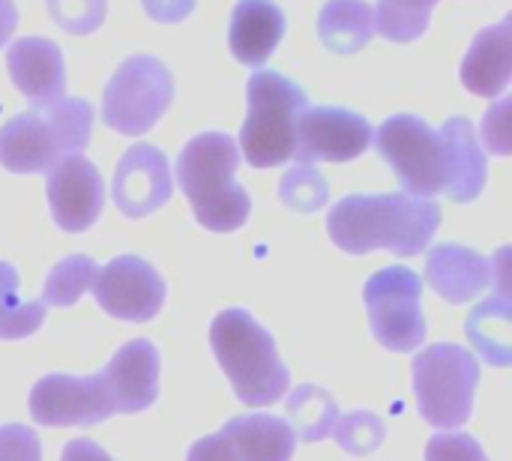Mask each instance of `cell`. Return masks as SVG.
Here are the masks:
<instances>
[{
    "mask_svg": "<svg viewBox=\"0 0 512 461\" xmlns=\"http://www.w3.org/2000/svg\"><path fill=\"white\" fill-rule=\"evenodd\" d=\"M372 144L411 198L429 201L444 192L468 204L486 189L489 165L468 117H450L432 129L417 114H393L372 132Z\"/></svg>",
    "mask_w": 512,
    "mask_h": 461,
    "instance_id": "obj_1",
    "label": "cell"
},
{
    "mask_svg": "<svg viewBox=\"0 0 512 461\" xmlns=\"http://www.w3.org/2000/svg\"><path fill=\"white\" fill-rule=\"evenodd\" d=\"M438 228L441 207L405 192L345 195L327 213V234L348 255L384 249L399 258H411L429 249Z\"/></svg>",
    "mask_w": 512,
    "mask_h": 461,
    "instance_id": "obj_2",
    "label": "cell"
},
{
    "mask_svg": "<svg viewBox=\"0 0 512 461\" xmlns=\"http://www.w3.org/2000/svg\"><path fill=\"white\" fill-rule=\"evenodd\" d=\"M240 153L231 135L201 132L177 156V186L201 228L225 234L243 228L252 213L249 192L234 180Z\"/></svg>",
    "mask_w": 512,
    "mask_h": 461,
    "instance_id": "obj_3",
    "label": "cell"
},
{
    "mask_svg": "<svg viewBox=\"0 0 512 461\" xmlns=\"http://www.w3.org/2000/svg\"><path fill=\"white\" fill-rule=\"evenodd\" d=\"M210 348L243 405L267 408L288 393L291 375L276 342L246 309H225L213 318Z\"/></svg>",
    "mask_w": 512,
    "mask_h": 461,
    "instance_id": "obj_4",
    "label": "cell"
},
{
    "mask_svg": "<svg viewBox=\"0 0 512 461\" xmlns=\"http://www.w3.org/2000/svg\"><path fill=\"white\" fill-rule=\"evenodd\" d=\"M90 132L93 105L87 99H60L21 111L0 129V165L12 174L48 171L66 156L84 153Z\"/></svg>",
    "mask_w": 512,
    "mask_h": 461,
    "instance_id": "obj_5",
    "label": "cell"
},
{
    "mask_svg": "<svg viewBox=\"0 0 512 461\" xmlns=\"http://www.w3.org/2000/svg\"><path fill=\"white\" fill-rule=\"evenodd\" d=\"M246 120L240 129V147L252 168H276L294 156L297 117L309 108L306 90L273 72L261 69L246 84Z\"/></svg>",
    "mask_w": 512,
    "mask_h": 461,
    "instance_id": "obj_6",
    "label": "cell"
},
{
    "mask_svg": "<svg viewBox=\"0 0 512 461\" xmlns=\"http://www.w3.org/2000/svg\"><path fill=\"white\" fill-rule=\"evenodd\" d=\"M414 393L420 417L435 429H459L474 414L480 363L453 342L432 345L414 357Z\"/></svg>",
    "mask_w": 512,
    "mask_h": 461,
    "instance_id": "obj_7",
    "label": "cell"
},
{
    "mask_svg": "<svg viewBox=\"0 0 512 461\" xmlns=\"http://www.w3.org/2000/svg\"><path fill=\"white\" fill-rule=\"evenodd\" d=\"M171 99V69L150 54H135L108 78L102 93V120L120 135H144L162 120V114L171 108Z\"/></svg>",
    "mask_w": 512,
    "mask_h": 461,
    "instance_id": "obj_8",
    "label": "cell"
},
{
    "mask_svg": "<svg viewBox=\"0 0 512 461\" xmlns=\"http://www.w3.org/2000/svg\"><path fill=\"white\" fill-rule=\"evenodd\" d=\"M423 279L408 267H384L363 285L372 336L396 354L417 351L426 342V318L420 309Z\"/></svg>",
    "mask_w": 512,
    "mask_h": 461,
    "instance_id": "obj_9",
    "label": "cell"
},
{
    "mask_svg": "<svg viewBox=\"0 0 512 461\" xmlns=\"http://www.w3.org/2000/svg\"><path fill=\"white\" fill-rule=\"evenodd\" d=\"M27 408H30L33 423L45 429L99 426L102 420L117 414L102 372L87 375V378L45 375L33 384Z\"/></svg>",
    "mask_w": 512,
    "mask_h": 461,
    "instance_id": "obj_10",
    "label": "cell"
},
{
    "mask_svg": "<svg viewBox=\"0 0 512 461\" xmlns=\"http://www.w3.org/2000/svg\"><path fill=\"white\" fill-rule=\"evenodd\" d=\"M93 297L105 315L129 324H147L165 303V282L144 258L120 255L96 273Z\"/></svg>",
    "mask_w": 512,
    "mask_h": 461,
    "instance_id": "obj_11",
    "label": "cell"
},
{
    "mask_svg": "<svg viewBox=\"0 0 512 461\" xmlns=\"http://www.w3.org/2000/svg\"><path fill=\"white\" fill-rule=\"evenodd\" d=\"M372 126L366 117L348 108H306L297 117L294 132V156L297 165L312 162H351L363 156L372 144Z\"/></svg>",
    "mask_w": 512,
    "mask_h": 461,
    "instance_id": "obj_12",
    "label": "cell"
},
{
    "mask_svg": "<svg viewBox=\"0 0 512 461\" xmlns=\"http://www.w3.org/2000/svg\"><path fill=\"white\" fill-rule=\"evenodd\" d=\"M45 192L51 219L66 234L87 231L99 219L105 204V183L96 165L81 153L66 156L45 171Z\"/></svg>",
    "mask_w": 512,
    "mask_h": 461,
    "instance_id": "obj_13",
    "label": "cell"
},
{
    "mask_svg": "<svg viewBox=\"0 0 512 461\" xmlns=\"http://www.w3.org/2000/svg\"><path fill=\"white\" fill-rule=\"evenodd\" d=\"M174 192V177L168 156L153 144L129 147L114 171L111 198L117 210L129 219H144L168 204Z\"/></svg>",
    "mask_w": 512,
    "mask_h": 461,
    "instance_id": "obj_14",
    "label": "cell"
},
{
    "mask_svg": "<svg viewBox=\"0 0 512 461\" xmlns=\"http://www.w3.org/2000/svg\"><path fill=\"white\" fill-rule=\"evenodd\" d=\"M6 69L18 93L33 105L45 108L66 99V66L63 51L45 36H21L6 51Z\"/></svg>",
    "mask_w": 512,
    "mask_h": 461,
    "instance_id": "obj_15",
    "label": "cell"
},
{
    "mask_svg": "<svg viewBox=\"0 0 512 461\" xmlns=\"http://www.w3.org/2000/svg\"><path fill=\"white\" fill-rule=\"evenodd\" d=\"M117 414H141L159 396V351L147 339H132L102 369Z\"/></svg>",
    "mask_w": 512,
    "mask_h": 461,
    "instance_id": "obj_16",
    "label": "cell"
},
{
    "mask_svg": "<svg viewBox=\"0 0 512 461\" xmlns=\"http://www.w3.org/2000/svg\"><path fill=\"white\" fill-rule=\"evenodd\" d=\"M495 279V261L456 243H441L426 258V282L453 306L477 300Z\"/></svg>",
    "mask_w": 512,
    "mask_h": 461,
    "instance_id": "obj_17",
    "label": "cell"
},
{
    "mask_svg": "<svg viewBox=\"0 0 512 461\" xmlns=\"http://www.w3.org/2000/svg\"><path fill=\"white\" fill-rule=\"evenodd\" d=\"M512 75V15L474 36L462 60V84L483 99L507 90Z\"/></svg>",
    "mask_w": 512,
    "mask_h": 461,
    "instance_id": "obj_18",
    "label": "cell"
},
{
    "mask_svg": "<svg viewBox=\"0 0 512 461\" xmlns=\"http://www.w3.org/2000/svg\"><path fill=\"white\" fill-rule=\"evenodd\" d=\"M285 36V12L273 0H237L228 45L243 66H264Z\"/></svg>",
    "mask_w": 512,
    "mask_h": 461,
    "instance_id": "obj_19",
    "label": "cell"
},
{
    "mask_svg": "<svg viewBox=\"0 0 512 461\" xmlns=\"http://www.w3.org/2000/svg\"><path fill=\"white\" fill-rule=\"evenodd\" d=\"M219 435L228 441L234 461H291L297 447L288 420L267 414L234 417L219 429Z\"/></svg>",
    "mask_w": 512,
    "mask_h": 461,
    "instance_id": "obj_20",
    "label": "cell"
},
{
    "mask_svg": "<svg viewBox=\"0 0 512 461\" xmlns=\"http://www.w3.org/2000/svg\"><path fill=\"white\" fill-rule=\"evenodd\" d=\"M318 36L336 54H354L375 36V15L366 0H327L318 15Z\"/></svg>",
    "mask_w": 512,
    "mask_h": 461,
    "instance_id": "obj_21",
    "label": "cell"
},
{
    "mask_svg": "<svg viewBox=\"0 0 512 461\" xmlns=\"http://www.w3.org/2000/svg\"><path fill=\"white\" fill-rule=\"evenodd\" d=\"M285 411H288V420H291L288 426H291L294 438L303 444H315V441L330 438L336 429V420H339V408H336L333 396L315 384H300L288 396Z\"/></svg>",
    "mask_w": 512,
    "mask_h": 461,
    "instance_id": "obj_22",
    "label": "cell"
},
{
    "mask_svg": "<svg viewBox=\"0 0 512 461\" xmlns=\"http://www.w3.org/2000/svg\"><path fill=\"white\" fill-rule=\"evenodd\" d=\"M512 312L510 300L501 297H489L486 303H480L471 312L468 321V339L474 342V348L480 351L483 360H489L492 366H510L512 360Z\"/></svg>",
    "mask_w": 512,
    "mask_h": 461,
    "instance_id": "obj_23",
    "label": "cell"
},
{
    "mask_svg": "<svg viewBox=\"0 0 512 461\" xmlns=\"http://www.w3.org/2000/svg\"><path fill=\"white\" fill-rule=\"evenodd\" d=\"M45 324V306L39 300L18 297V270L0 261V339L18 342L33 336Z\"/></svg>",
    "mask_w": 512,
    "mask_h": 461,
    "instance_id": "obj_24",
    "label": "cell"
},
{
    "mask_svg": "<svg viewBox=\"0 0 512 461\" xmlns=\"http://www.w3.org/2000/svg\"><path fill=\"white\" fill-rule=\"evenodd\" d=\"M435 6L438 0H378V6L372 9L375 33L399 45L414 42L426 33Z\"/></svg>",
    "mask_w": 512,
    "mask_h": 461,
    "instance_id": "obj_25",
    "label": "cell"
},
{
    "mask_svg": "<svg viewBox=\"0 0 512 461\" xmlns=\"http://www.w3.org/2000/svg\"><path fill=\"white\" fill-rule=\"evenodd\" d=\"M99 267L93 258L87 255H69L63 261H57L48 276H45V288H42V306H57V309H69L81 300L84 291L93 288Z\"/></svg>",
    "mask_w": 512,
    "mask_h": 461,
    "instance_id": "obj_26",
    "label": "cell"
},
{
    "mask_svg": "<svg viewBox=\"0 0 512 461\" xmlns=\"http://www.w3.org/2000/svg\"><path fill=\"white\" fill-rule=\"evenodd\" d=\"M279 198L288 210L318 213L330 198V186L315 165H294L279 183Z\"/></svg>",
    "mask_w": 512,
    "mask_h": 461,
    "instance_id": "obj_27",
    "label": "cell"
},
{
    "mask_svg": "<svg viewBox=\"0 0 512 461\" xmlns=\"http://www.w3.org/2000/svg\"><path fill=\"white\" fill-rule=\"evenodd\" d=\"M336 444L342 447V453L348 456H372L384 438H387V426L378 414H369V411H354V414H345L336 420Z\"/></svg>",
    "mask_w": 512,
    "mask_h": 461,
    "instance_id": "obj_28",
    "label": "cell"
},
{
    "mask_svg": "<svg viewBox=\"0 0 512 461\" xmlns=\"http://www.w3.org/2000/svg\"><path fill=\"white\" fill-rule=\"evenodd\" d=\"M57 27L72 36H87L102 27L108 0H45Z\"/></svg>",
    "mask_w": 512,
    "mask_h": 461,
    "instance_id": "obj_29",
    "label": "cell"
},
{
    "mask_svg": "<svg viewBox=\"0 0 512 461\" xmlns=\"http://www.w3.org/2000/svg\"><path fill=\"white\" fill-rule=\"evenodd\" d=\"M426 461H489L480 441L465 432H441L429 441Z\"/></svg>",
    "mask_w": 512,
    "mask_h": 461,
    "instance_id": "obj_30",
    "label": "cell"
},
{
    "mask_svg": "<svg viewBox=\"0 0 512 461\" xmlns=\"http://www.w3.org/2000/svg\"><path fill=\"white\" fill-rule=\"evenodd\" d=\"M0 461H42V444L36 432L18 423L0 426Z\"/></svg>",
    "mask_w": 512,
    "mask_h": 461,
    "instance_id": "obj_31",
    "label": "cell"
},
{
    "mask_svg": "<svg viewBox=\"0 0 512 461\" xmlns=\"http://www.w3.org/2000/svg\"><path fill=\"white\" fill-rule=\"evenodd\" d=\"M507 111H510V99H504V102H498L489 114H486V120H483V138H486V144L495 150V153H510V144H507Z\"/></svg>",
    "mask_w": 512,
    "mask_h": 461,
    "instance_id": "obj_32",
    "label": "cell"
},
{
    "mask_svg": "<svg viewBox=\"0 0 512 461\" xmlns=\"http://www.w3.org/2000/svg\"><path fill=\"white\" fill-rule=\"evenodd\" d=\"M198 0H141L144 12L153 18V21H162V24H177V21H186L192 15Z\"/></svg>",
    "mask_w": 512,
    "mask_h": 461,
    "instance_id": "obj_33",
    "label": "cell"
},
{
    "mask_svg": "<svg viewBox=\"0 0 512 461\" xmlns=\"http://www.w3.org/2000/svg\"><path fill=\"white\" fill-rule=\"evenodd\" d=\"M186 461H234V453H231L228 441L216 432V435H207V438L195 441Z\"/></svg>",
    "mask_w": 512,
    "mask_h": 461,
    "instance_id": "obj_34",
    "label": "cell"
},
{
    "mask_svg": "<svg viewBox=\"0 0 512 461\" xmlns=\"http://www.w3.org/2000/svg\"><path fill=\"white\" fill-rule=\"evenodd\" d=\"M60 461H114L99 444L87 441V438H78V441H69L60 453Z\"/></svg>",
    "mask_w": 512,
    "mask_h": 461,
    "instance_id": "obj_35",
    "label": "cell"
},
{
    "mask_svg": "<svg viewBox=\"0 0 512 461\" xmlns=\"http://www.w3.org/2000/svg\"><path fill=\"white\" fill-rule=\"evenodd\" d=\"M15 27H18V6H15V0H0V48L9 42Z\"/></svg>",
    "mask_w": 512,
    "mask_h": 461,
    "instance_id": "obj_36",
    "label": "cell"
}]
</instances>
